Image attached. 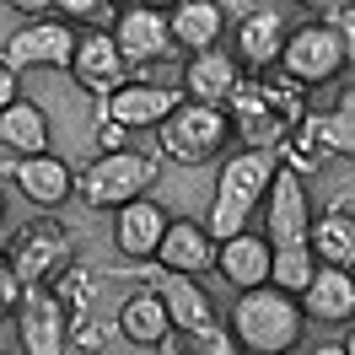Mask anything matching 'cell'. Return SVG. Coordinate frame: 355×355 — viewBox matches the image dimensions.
Listing matches in <instances>:
<instances>
[{"instance_id":"obj_4","label":"cell","mask_w":355,"mask_h":355,"mask_svg":"<svg viewBox=\"0 0 355 355\" xmlns=\"http://www.w3.org/2000/svg\"><path fill=\"white\" fill-rule=\"evenodd\" d=\"M156 130V151L178 162V167H205L232 146V119L221 103H194V97H178L167 119L151 124Z\"/></svg>"},{"instance_id":"obj_20","label":"cell","mask_w":355,"mask_h":355,"mask_svg":"<svg viewBox=\"0 0 355 355\" xmlns=\"http://www.w3.org/2000/svg\"><path fill=\"white\" fill-rule=\"evenodd\" d=\"M178 97H183L178 87L124 81V87H113L108 97H103V113H108V119H119L124 130H151V124H162V119H167V108H173Z\"/></svg>"},{"instance_id":"obj_19","label":"cell","mask_w":355,"mask_h":355,"mask_svg":"<svg viewBox=\"0 0 355 355\" xmlns=\"http://www.w3.org/2000/svg\"><path fill=\"white\" fill-rule=\"evenodd\" d=\"M210 269H216L232 291L264 286V280H269V243H264V232L243 226V232L221 237V243H216V264H210Z\"/></svg>"},{"instance_id":"obj_8","label":"cell","mask_w":355,"mask_h":355,"mask_svg":"<svg viewBox=\"0 0 355 355\" xmlns=\"http://www.w3.org/2000/svg\"><path fill=\"white\" fill-rule=\"evenodd\" d=\"M11 323H17L22 355H65L70 350V312L60 307V296L49 286H22L17 307H11Z\"/></svg>"},{"instance_id":"obj_9","label":"cell","mask_w":355,"mask_h":355,"mask_svg":"<svg viewBox=\"0 0 355 355\" xmlns=\"http://www.w3.org/2000/svg\"><path fill=\"white\" fill-rule=\"evenodd\" d=\"M307 221H312V194L302 173L275 162V178L264 189V243L269 248H291V243H307Z\"/></svg>"},{"instance_id":"obj_2","label":"cell","mask_w":355,"mask_h":355,"mask_svg":"<svg viewBox=\"0 0 355 355\" xmlns=\"http://www.w3.org/2000/svg\"><path fill=\"white\" fill-rule=\"evenodd\" d=\"M302 334H307V318L296 307V291H280L269 280L237 291V307H232V339H237V350L286 355V350H302Z\"/></svg>"},{"instance_id":"obj_27","label":"cell","mask_w":355,"mask_h":355,"mask_svg":"<svg viewBox=\"0 0 355 355\" xmlns=\"http://www.w3.org/2000/svg\"><path fill=\"white\" fill-rule=\"evenodd\" d=\"M312 248L307 243H291V248H269V286H280V291H302L307 286V275H312Z\"/></svg>"},{"instance_id":"obj_18","label":"cell","mask_w":355,"mask_h":355,"mask_svg":"<svg viewBox=\"0 0 355 355\" xmlns=\"http://www.w3.org/2000/svg\"><path fill=\"white\" fill-rule=\"evenodd\" d=\"M162 269H173V275H205V269L216 264V237L205 232V221H189V216H167V232H162V243L151 253Z\"/></svg>"},{"instance_id":"obj_28","label":"cell","mask_w":355,"mask_h":355,"mask_svg":"<svg viewBox=\"0 0 355 355\" xmlns=\"http://www.w3.org/2000/svg\"><path fill=\"white\" fill-rule=\"evenodd\" d=\"M70 350H76V355L124 350V334H119V323H92L87 312H81V318H70Z\"/></svg>"},{"instance_id":"obj_23","label":"cell","mask_w":355,"mask_h":355,"mask_svg":"<svg viewBox=\"0 0 355 355\" xmlns=\"http://www.w3.org/2000/svg\"><path fill=\"white\" fill-rule=\"evenodd\" d=\"M307 248L318 264H355V216H350V200H334L329 210H312L307 221Z\"/></svg>"},{"instance_id":"obj_22","label":"cell","mask_w":355,"mask_h":355,"mask_svg":"<svg viewBox=\"0 0 355 355\" xmlns=\"http://www.w3.org/2000/svg\"><path fill=\"white\" fill-rule=\"evenodd\" d=\"M162 307H167V323L178 334H194V329H210V323H221V312H216V296L200 286V275H173V269H162Z\"/></svg>"},{"instance_id":"obj_1","label":"cell","mask_w":355,"mask_h":355,"mask_svg":"<svg viewBox=\"0 0 355 355\" xmlns=\"http://www.w3.org/2000/svg\"><path fill=\"white\" fill-rule=\"evenodd\" d=\"M259 76H264V81H237L221 108H226V119H232V140L275 151L291 135V124L302 119V92L307 87H296L280 65L259 70Z\"/></svg>"},{"instance_id":"obj_7","label":"cell","mask_w":355,"mask_h":355,"mask_svg":"<svg viewBox=\"0 0 355 355\" xmlns=\"http://www.w3.org/2000/svg\"><path fill=\"white\" fill-rule=\"evenodd\" d=\"M6 259L17 269L22 286H49L54 269L70 259V226L60 216H33V221L6 243Z\"/></svg>"},{"instance_id":"obj_3","label":"cell","mask_w":355,"mask_h":355,"mask_svg":"<svg viewBox=\"0 0 355 355\" xmlns=\"http://www.w3.org/2000/svg\"><path fill=\"white\" fill-rule=\"evenodd\" d=\"M275 162H280V156L264 151V146H237V151L221 162L216 194H210V216H205V232H210L216 243L232 237V232H243V226H253V210L264 205Z\"/></svg>"},{"instance_id":"obj_21","label":"cell","mask_w":355,"mask_h":355,"mask_svg":"<svg viewBox=\"0 0 355 355\" xmlns=\"http://www.w3.org/2000/svg\"><path fill=\"white\" fill-rule=\"evenodd\" d=\"M226 11L216 0H173L167 6V38L183 54H200V49H216L226 38Z\"/></svg>"},{"instance_id":"obj_11","label":"cell","mask_w":355,"mask_h":355,"mask_svg":"<svg viewBox=\"0 0 355 355\" xmlns=\"http://www.w3.org/2000/svg\"><path fill=\"white\" fill-rule=\"evenodd\" d=\"M65 70H70V81L87 87L92 97H108L113 87L130 81V65H124V54H119L108 27H76V49H70Z\"/></svg>"},{"instance_id":"obj_38","label":"cell","mask_w":355,"mask_h":355,"mask_svg":"<svg viewBox=\"0 0 355 355\" xmlns=\"http://www.w3.org/2000/svg\"><path fill=\"white\" fill-rule=\"evenodd\" d=\"M135 6H156V11H167V6H173V0H135Z\"/></svg>"},{"instance_id":"obj_35","label":"cell","mask_w":355,"mask_h":355,"mask_svg":"<svg viewBox=\"0 0 355 355\" xmlns=\"http://www.w3.org/2000/svg\"><path fill=\"white\" fill-rule=\"evenodd\" d=\"M11 97H22V81H17V70H11L6 60H0V108H6Z\"/></svg>"},{"instance_id":"obj_26","label":"cell","mask_w":355,"mask_h":355,"mask_svg":"<svg viewBox=\"0 0 355 355\" xmlns=\"http://www.w3.org/2000/svg\"><path fill=\"white\" fill-rule=\"evenodd\" d=\"M49 291L60 296V307H65L70 318H81V312H92V296H97V275H92L87 264H76V259H65V264L54 269V280H49Z\"/></svg>"},{"instance_id":"obj_5","label":"cell","mask_w":355,"mask_h":355,"mask_svg":"<svg viewBox=\"0 0 355 355\" xmlns=\"http://www.w3.org/2000/svg\"><path fill=\"white\" fill-rule=\"evenodd\" d=\"M156 156L151 151H135V146H119V151H97L76 173V194L87 210H113V205L135 200V194H151L156 183Z\"/></svg>"},{"instance_id":"obj_30","label":"cell","mask_w":355,"mask_h":355,"mask_svg":"<svg viewBox=\"0 0 355 355\" xmlns=\"http://www.w3.org/2000/svg\"><path fill=\"white\" fill-rule=\"evenodd\" d=\"M194 350H210V355H237V339L221 329V323H210V329H194Z\"/></svg>"},{"instance_id":"obj_13","label":"cell","mask_w":355,"mask_h":355,"mask_svg":"<svg viewBox=\"0 0 355 355\" xmlns=\"http://www.w3.org/2000/svg\"><path fill=\"white\" fill-rule=\"evenodd\" d=\"M113 44H119V54H124V65L140 70V65H156L167 49H173V38H167V11H156V6H119L113 11Z\"/></svg>"},{"instance_id":"obj_32","label":"cell","mask_w":355,"mask_h":355,"mask_svg":"<svg viewBox=\"0 0 355 355\" xmlns=\"http://www.w3.org/2000/svg\"><path fill=\"white\" fill-rule=\"evenodd\" d=\"M17 296H22V280H17V269H11V259L0 253V318H11V307H17Z\"/></svg>"},{"instance_id":"obj_10","label":"cell","mask_w":355,"mask_h":355,"mask_svg":"<svg viewBox=\"0 0 355 355\" xmlns=\"http://www.w3.org/2000/svg\"><path fill=\"white\" fill-rule=\"evenodd\" d=\"M70 49H76V27L65 22V17H22V27L6 38V49H0V60L11 70H65L70 65Z\"/></svg>"},{"instance_id":"obj_6","label":"cell","mask_w":355,"mask_h":355,"mask_svg":"<svg viewBox=\"0 0 355 355\" xmlns=\"http://www.w3.org/2000/svg\"><path fill=\"white\" fill-rule=\"evenodd\" d=\"M275 65L286 70L296 87H329V81H339L350 70V44L329 22H302L296 33L286 27V44H280Z\"/></svg>"},{"instance_id":"obj_12","label":"cell","mask_w":355,"mask_h":355,"mask_svg":"<svg viewBox=\"0 0 355 355\" xmlns=\"http://www.w3.org/2000/svg\"><path fill=\"white\" fill-rule=\"evenodd\" d=\"M296 307H302L307 323L350 329V318H355V275L345 264H312L307 286L296 291Z\"/></svg>"},{"instance_id":"obj_17","label":"cell","mask_w":355,"mask_h":355,"mask_svg":"<svg viewBox=\"0 0 355 355\" xmlns=\"http://www.w3.org/2000/svg\"><path fill=\"white\" fill-rule=\"evenodd\" d=\"M237 81H243L237 54H232L226 44H216V49H200V54H189V60H183L178 92H183V97H194V103H226Z\"/></svg>"},{"instance_id":"obj_24","label":"cell","mask_w":355,"mask_h":355,"mask_svg":"<svg viewBox=\"0 0 355 355\" xmlns=\"http://www.w3.org/2000/svg\"><path fill=\"white\" fill-rule=\"evenodd\" d=\"M167 307H162V291H135L130 302L119 307V334L135 350H167Z\"/></svg>"},{"instance_id":"obj_33","label":"cell","mask_w":355,"mask_h":355,"mask_svg":"<svg viewBox=\"0 0 355 355\" xmlns=\"http://www.w3.org/2000/svg\"><path fill=\"white\" fill-rule=\"evenodd\" d=\"M119 146H130V130L103 113V124H97V151H119Z\"/></svg>"},{"instance_id":"obj_36","label":"cell","mask_w":355,"mask_h":355,"mask_svg":"<svg viewBox=\"0 0 355 355\" xmlns=\"http://www.w3.org/2000/svg\"><path fill=\"white\" fill-rule=\"evenodd\" d=\"M0 6H11L17 17H44V11H54V0H0Z\"/></svg>"},{"instance_id":"obj_14","label":"cell","mask_w":355,"mask_h":355,"mask_svg":"<svg viewBox=\"0 0 355 355\" xmlns=\"http://www.w3.org/2000/svg\"><path fill=\"white\" fill-rule=\"evenodd\" d=\"M6 173L17 183V194H22L27 205H38V210H60L65 200H76V167L54 151L17 156V162H6Z\"/></svg>"},{"instance_id":"obj_15","label":"cell","mask_w":355,"mask_h":355,"mask_svg":"<svg viewBox=\"0 0 355 355\" xmlns=\"http://www.w3.org/2000/svg\"><path fill=\"white\" fill-rule=\"evenodd\" d=\"M167 232V205H156L151 194H135V200L113 205V248L130 259V264H146Z\"/></svg>"},{"instance_id":"obj_16","label":"cell","mask_w":355,"mask_h":355,"mask_svg":"<svg viewBox=\"0 0 355 355\" xmlns=\"http://www.w3.org/2000/svg\"><path fill=\"white\" fill-rule=\"evenodd\" d=\"M226 33H232V54H237V65H248L253 76H259V70H269L275 60H280V44H286V17H280V6H264V11L237 17Z\"/></svg>"},{"instance_id":"obj_29","label":"cell","mask_w":355,"mask_h":355,"mask_svg":"<svg viewBox=\"0 0 355 355\" xmlns=\"http://www.w3.org/2000/svg\"><path fill=\"white\" fill-rule=\"evenodd\" d=\"M54 11H60L70 27H103V22H113L119 0H54Z\"/></svg>"},{"instance_id":"obj_37","label":"cell","mask_w":355,"mask_h":355,"mask_svg":"<svg viewBox=\"0 0 355 355\" xmlns=\"http://www.w3.org/2000/svg\"><path fill=\"white\" fill-rule=\"evenodd\" d=\"M296 6H307V11H329V6H339V0H296Z\"/></svg>"},{"instance_id":"obj_39","label":"cell","mask_w":355,"mask_h":355,"mask_svg":"<svg viewBox=\"0 0 355 355\" xmlns=\"http://www.w3.org/2000/svg\"><path fill=\"white\" fill-rule=\"evenodd\" d=\"M0 221H6V189H0Z\"/></svg>"},{"instance_id":"obj_34","label":"cell","mask_w":355,"mask_h":355,"mask_svg":"<svg viewBox=\"0 0 355 355\" xmlns=\"http://www.w3.org/2000/svg\"><path fill=\"white\" fill-rule=\"evenodd\" d=\"M226 11V22H237V17H248V11H264V6H275V0H216Z\"/></svg>"},{"instance_id":"obj_25","label":"cell","mask_w":355,"mask_h":355,"mask_svg":"<svg viewBox=\"0 0 355 355\" xmlns=\"http://www.w3.org/2000/svg\"><path fill=\"white\" fill-rule=\"evenodd\" d=\"M0 146H6L11 156L49 151V113H44V103L11 97V103L0 108Z\"/></svg>"},{"instance_id":"obj_31","label":"cell","mask_w":355,"mask_h":355,"mask_svg":"<svg viewBox=\"0 0 355 355\" xmlns=\"http://www.w3.org/2000/svg\"><path fill=\"white\" fill-rule=\"evenodd\" d=\"M323 22H329L334 33H339V38L355 49V0H339V6H329V11H323Z\"/></svg>"}]
</instances>
